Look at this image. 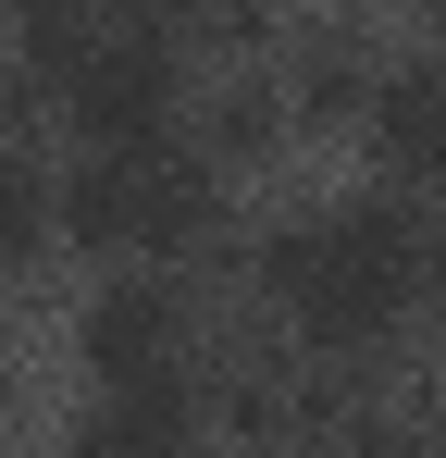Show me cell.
Returning a JSON list of instances; mask_svg holds the SVG:
<instances>
[{
  "label": "cell",
  "mask_w": 446,
  "mask_h": 458,
  "mask_svg": "<svg viewBox=\"0 0 446 458\" xmlns=\"http://www.w3.org/2000/svg\"><path fill=\"white\" fill-rule=\"evenodd\" d=\"M273 298L310 347H384L422 298V224L397 199H335L273 235Z\"/></svg>",
  "instance_id": "obj_1"
},
{
  "label": "cell",
  "mask_w": 446,
  "mask_h": 458,
  "mask_svg": "<svg viewBox=\"0 0 446 458\" xmlns=\"http://www.w3.org/2000/svg\"><path fill=\"white\" fill-rule=\"evenodd\" d=\"M63 112L87 149H161L174 124V38L161 25H99V50L63 75Z\"/></svg>",
  "instance_id": "obj_2"
},
{
  "label": "cell",
  "mask_w": 446,
  "mask_h": 458,
  "mask_svg": "<svg viewBox=\"0 0 446 458\" xmlns=\"http://www.w3.org/2000/svg\"><path fill=\"white\" fill-rule=\"evenodd\" d=\"M74 360L99 384H149V372H186V298L161 285V273H112L87 322H74Z\"/></svg>",
  "instance_id": "obj_3"
},
{
  "label": "cell",
  "mask_w": 446,
  "mask_h": 458,
  "mask_svg": "<svg viewBox=\"0 0 446 458\" xmlns=\"http://www.w3.org/2000/svg\"><path fill=\"white\" fill-rule=\"evenodd\" d=\"M199 446V384L186 372H149V384H99L74 458H186Z\"/></svg>",
  "instance_id": "obj_4"
},
{
  "label": "cell",
  "mask_w": 446,
  "mask_h": 458,
  "mask_svg": "<svg viewBox=\"0 0 446 458\" xmlns=\"http://www.w3.org/2000/svg\"><path fill=\"white\" fill-rule=\"evenodd\" d=\"M372 161L409 186H446V63H397L372 87Z\"/></svg>",
  "instance_id": "obj_5"
},
{
  "label": "cell",
  "mask_w": 446,
  "mask_h": 458,
  "mask_svg": "<svg viewBox=\"0 0 446 458\" xmlns=\"http://www.w3.org/2000/svg\"><path fill=\"white\" fill-rule=\"evenodd\" d=\"M99 25H112V0H25V13H13V50H25V75L63 87L74 63L99 50Z\"/></svg>",
  "instance_id": "obj_6"
},
{
  "label": "cell",
  "mask_w": 446,
  "mask_h": 458,
  "mask_svg": "<svg viewBox=\"0 0 446 458\" xmlns=\"http://www.w3.org/2000/svg\"><path fill=\"white\" fill-rule=\"evenodd\" d=\"M38 248H50V174L0 161V273H25Z\"/></svg>",
  "instance_id": "obj_7"
},
{
  "label": "cell",
  "mask_w": 446,
  "mask_h": 458,
  "mask_svg": "<svg viewBox=\"0 0 446 458\" xmlns=\"http://www.w3.org/2000/svg\"><path fill=\"white\" fill-rule=\"evenodd\" d=\"M174 13H211V25H236V13H248V0H174Z\"/></svg>",
  "instance_id": "obj_8"
},
{
  "label": "cell",
  "mask_w": 446,
  "mask_h": 458,
  "mask_svg": "<svg viewBox=\"0 0 446 458\" xmlns=\"http://www.w3.org/2000/svg\"><path fill=\"white\" fill-rule=\"evenodd\" d=\"M434 25H446V0H434Z\"/></svg>",
  "instance_id": "obj_9"
},
{
  "label": "cell",
  "mask_w": 446,
  "mask_h": 458,
  "mask_svg": "<svg viewBox=\"0 0 446 458\" xmlns=\"http://www.w3.org/2000/svg\"><path fill=\"white\" fill-rule=\"evenodd\" d=\"M322 458H347V446H322Z\"/></svg>",
  "instance_id": "obj_10"
}]
</instances>
